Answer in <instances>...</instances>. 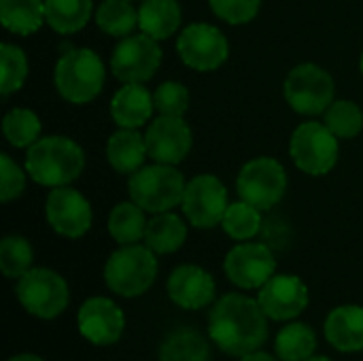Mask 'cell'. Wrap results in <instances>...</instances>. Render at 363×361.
I'll return each mask as SVG.
<instances>
[{
	"label": "cell",
	"mask_w": 363,
	"mask_h": 361,
	"mask_svg": "<svg viewBox=\"0 0 363 361\" xmlns=\"http://www.w3.org/2000/svg\"><path fill=\"white\" fill-rule=\"evenodd\" d=\"M274 351L283 361H306L317 351V334L306 323H289L277 334Z\"/></svg>",
	"instance_id": "29"
},
{
	"label": "cell",
	"mask_w": 363,
	"mask_h": 361,
	"mask_svg": "<svg viewBox=\"0 0 363 361\" xmlns=\"http://www.w3.org/2000/svg\"><path fill=\"white\" fill-rule=\"evenodd\" d=\"M259 306L274 321H291L308 306V287L296 274H274L257 296Z\"/></svg>",
	"instance_id": "17"
},
{
	"label": "cell",
	"mask_w": 363,
	"mask_h": 361,
	"mask_svg": "<svg viewBox=\"0 0 363 361\" xmlns=\"http://www.w3.org/2000/svg\"><path fill=\"white\" fill-rule=\"evenodd\" d=\"M185 187L187 181L177 166L157 162L138 168L134 174H130L128 181L130 200L153 215L181 206Z\"/></svg>",
	"instance_id": "4"
},
{
	"label": "cell",
	"mask_w": 363,
	"mask_h": 361,
	"mask_svg": "<svg viewBox=\"0 0 363 361\" xmlns=\"http://www.w3.org/2000/svg\"><path fill=\"white\" fill-rule=\"evenodd\" d=\"M323 123L338 138H355L363 130V113L353 100H334L323 113Z\"/></svg>",
	"instance_id": "34"
},
{
	"label": "cell",
	"mask_w": 363,
	"mask_h": 361,
	"mask_svg": "<svg viewBox=\"0 0 363 361\" xmlns=\"http://www.w3.org/2000/svg\"><path fill=\"white\" fill-rule=\"evenodd\" d=\"M325 338L342 353L363 351V306L345 304L334 309L325 319Z\"/></svg>",
	"instance_id": "20"
},
{
	"label": "cell",
	"mask_w": 363,
	"mask_h": 361,
	"mask_svg": "<svg viewBox=\"0 0 363 361\" xmlns=\"http://www.w3.org/2000/svg\"><path fill=\"white\" fill-rule=\"evenodd\" d=\"M160 40L145 32L119 38L111 55V70L121 83H147L162 66Z\"/></svg>",
	"instance_id": "10"
},
{
	"label": "cell",
	"mask_w": 363,
	"mask_h": 361,
	"mask_svg": "<svg viewBox=\"0 0 363 361\" xmlns=\"http://www.w3.org/2000/svg\"><path fill=\"white\" fill-rule=\"evenodd\" d=\"M157 279V260L147 245H121L104 266L106 287L121 298H136L151 289Z\"/></svg>",
	"instance_id": "5"
},
{
	"label": "cell",
	"mask_w": 363,
	"mask_h": 361,
	"mask_svg": "<svg viewBox=\"0 0 363 361\" xmlns=\"http://www.w3.org/2000/svg\"><path fill=\"white\" fill-rule=\"evenodd\" d=\"M213 13L230 26L253 21L262 9V0H208Z\"/></svg>",
	"instance_id": "36"
},
{
	"label": "cell",
	"mask_w": 363,
	"mask_h": 361,
	"mask_svg": "<svg viewBox=\"0 0 363 361\" xmlns=\"http://www.w3.org/2000/svg\"><path fill=\"white\" fill-rule=\"evenodd\" d=\"M28 79V57L21 47L13 43L0 45V91L11 96L23 87Z\"/></svg>",
	"instance_id": "33"
},
{
	"label": "cell",
	"mask_w": 363,
	"mask_h": 361,
	"mask_svg": "<svg viewBox=\"0 0 363 361\" xmlns=\"http://www.w3.org/2000/svg\"><path fill=\"white\" fill-rule=\"evenodd\" d=\"M170 300L185 311H200L215 300L217 285L208 270L196 264L177 266L166 283Z\"/></svg>",
	"instance_id": "18"
},
{
	"label": "cell",
	"mask_w": 363,
	"mask_h": 361,
	"mask_svg": "<svg viewBox=\"0 0 363 361\" xmlns=\"http://www.w3.org/2000/svg\"><path fill=\"white\" fill-rule=\"evenodd\" d=\"M145 209H140L136 202H119L113 206L108 215V234L117 245H136L145 240L147 223Z\"/></svg>",
	"instance_id": "26"
},
{
	"label": "cell",
	"mask_w": 363,
	"mask_h": 361,
	"mask_svg": "<svg viewBox=\"0 0 363 361\" xmlns=\"http://www.w3.org/2000/svg\"><path fill=\"white\" fill-rule=\"evenodd\" d=\"M2 26L19 36H30L47 23L45 0H0Z\"/></svg>",
	"instance_id": "25"
},
{
	"label": "cell",
	"mask_w": 363,
	"mask_h": 361,
	"mask_svg": "<svg viewBox=\"0 0 363 361\" xmlns=\"http://www.w3.org/2000/svg\"><path fill=\"white\" fill-rule=\"evenodd\" d=\"M223 268L236 287L259 289L274 277L277 260L266 245L242 240L225 255Z\"/></svg>",
	"instance_id": "14"
},
{
	"label": "cell",
	"mask_w": 363,
	"mask_h": 361,
	"mask_svg": "<svg viewBox=\"0 0 363 361\" xmlns=\"http://www.w3.org/2000/svg\"><path fill=\"white\" fill-rule=\"evenodd\" d=\"M130 2H134V0H130Z\"/></svg>",
	"instance_id": "42"
},
{
	"label": "cell",
	"mask_w": 363,
	"mask_h": 361,
	"mask_svg": "<svg viewBox=\"0 0 363 361\" xmlns=\"http://www.w3.org/2000/svg\"><path fill=\"white\" fill-rule=\"evenodd\" d=\"M9 361H43L38 355H32V353H21V355H15Z\"/></svg>",
	"instance_id": "39"
},
{
	"label": "cell",
	"mask_w": 363,
	"mask_h": 361,
	"mask_svg": "<svg viewBox=\"0 0 363 361\" xmlns=\"http://www.w3.org/2000/svg\"><path fill=\"white\" fill-rule=\"evenodd\" d=\"M149 157L145 134L130 128H119L115 134H111L106 143V160L111 168L119 174H134L138 168L145 166V160Z\"/></svg>",
	"instance_id": "21"
},
{
	"label": "cell",
	"mask_w": 363,
	"mask_h": 361,
	"mask_svg": "<svg viewBox=\"0 0 363 361\" xmlns=\"http://www.w3.org/2000/svg\"><path fill=\"white\" fill-rule=\"evenodd\" d=\"M19 304L38 319H55L60 317L68 302L70 289L62 274L49 268H32L21 279H17L15 287Z\"/></svg>",
	"instance_id": "8"
},
{
	"label": "cell",
	"mask_w": 363,
	"mask_h": 361,
	"mask_svg": "<svg viewBox=\"0 0 363 361\" xmlns=\"http://www.w3.org/2000/svg\"><path fill=\"white\" fill-rule=\"evenodd\" d=\"M240 361H277L272 355H268V353H262V351H253V353H249V355H245V357H240Z\"/></svg>",
	"instance_id": "38"
},
{
	"label": "cell",
	"mask_w": 363,
	"mask_h": 361,
	"mask_svg": "<svg viewBox=\"0 0 363 361\" xmlns=\"http://www.w3.org/2000/svg\"><path fill=\"white\" fill-rule=\"evenodd\" d=\"M359 68H362V74H363V53H362V60H359Z\"/></svg>",
	"instance_id": "41"
},
{
	"label": "cell",
	"mask_w": 363,
	"mask_h": 361,
	"mask_svg": "<svg viewBox=\"0 0 363 361\" xmlns=\"http://www.w3.org/2000/svg\"><path fill=\"white\" fill-rule=\"evenodd\" d=\"M306 361H332L330 357H308Z\"/></svg>",
	"instance_id": "40"
},
{
	"label": "cell",
	"mask_w": 363,
	"mask_h": 361,
	"mask_svg": "<svg viewBox=\"0 0 363 361\" xmlns=\"http://www.w3.org/2000/svg\"><path fill=\"white\" fill-rule=\"evenodd\" d=\"M94 19L104 34L125 38L138 28V9H134L130 0H102L94 13Z\"/></svg>",
	"instance_id": "27"
},
{
	"label": "cell",
	"mask_w": 363,
	"mask_h": 361,
	"mask_svg": "<svg viewBox=\"0 0 363 361\" xmlns=\"http://www.w3.org/2000/svg\"><path fill=\"white\" fill-rule=\"evenodd\" d=\"M94 13V0H45L47 26L57 34H74L83 30Z\"/></svg>",
	"instance_id": "24"
},
{
	"label": "cell",
	"mask_w": 363,
	"mask_h": 361,
	"mask_svg": "<svg viewBox=\"0 0 363 361\" xmlns=\"http://www.w3.org/2000/svg\"><path fill=\"white\" fill-rule=\"evenodd\" d=\"M34 251L32 245L19 236L9 234L0 243V270L6 279H21L34 266Z\"/></svg>",
	"instance_id": "32"
},
{
	"label": "cell",
	"mask_w": 363,
	"mask_h": 361,
	"mask_svg": "<svg viewBox=\"0 0 363 361\" xmlns=\"http://www.w3.org/2000/svg\"><path fill=\"white\" fill-rule=\"evenodd\" d=\"M77 326L85 340L98 347H108L123 336L125 317L123 311L113 300L94 296L81 304L77 315Z\"/></svg>",
	"instance_id": "16"
},
{
	"label": "cell",
	"mask_w": 363,
	"mask_h": 361,
	"mask_svg": "<svg viewBox=\"0 0 363 361\" xmlns=\"http://www.w3.org/2000/svg\"><path fill=\"white\" fill-rule=\"evenodd\" d=\"M236 191L240 200L257 206L259 211H270L287 194V172L274 157L262 155L249 160L238 172Z\"/></svg>",
	"instance_id": "9"
},
{
	"label": "cell",
	"mask_w": 363,
	"mask_h": 361,
	"mask_svg": "<svg viewBox=\"0 0 363 361\" xmlns=\"http://www.w3.org/2000/svg\"><path fill=\"white\" fill-rule=\"evenodd\" d=\"M43 132V123L38 115L30 109H11L2 119V134L6 143L15 149H28L32 147Z\"/></svg>",
	"instance_id": "30"
},
{
	"label": "cell",
	"mask_w": 363,
	"mask_h": 361,
	"mask_svg": "<svg viewBox=\"0 0 363 361\" xmlns=\"http://www.w3.org/2000/svg\"><path fill=\"white\" fill-rule=\"evenodd\" d=\"M187 240V223L172 211L157 213L149 219L145 232V245L155 255H166L179 251Z\"/></svg>",
	"instance_id": "23"
},
{
	"label": "cell",
	"mask_w": 363,
	"mask_h": 361,
	"mask_svg": "<svg viewBox=\"0 0 363 361\" xmlns=\"http://www.w3.org/2000/svg\"><path fill=\"white\" fill-rule=\"evenodd\" d=\"M23 189H26V172L9 153H0V200L11 202L19 198Z\"/></svg>",
	"instance_id": "37"
},
{
	"label": "cell",
	"mask_w": 363,
	"mask_h": 361,
	"mask_svg": "<svg viewBox=\"0 0 363 361\" xmlns=\"http://www.w3.org/2000/svg\"><path fill=\"white\" fill-rule=\"evenodd\" d=\"M177 51L185 66L198 72H211L225 64L230 55V43L217 26L196 21L181 30L177 38Z\"/></svg>",
	"instance_id": "11"
},
{
	"label": "cell",
	"mask_w": 363,
	"mask_h": 361,
	"mask_svg": "<svg viewBox=\"0 0 363 361\" xmlns=\"http://www.w3.org/2000/svg\"><path fill=\"white\" fill-rule=\"evenodd\" d=\"M45 217L51 230L64 238L85 236L94 221L89 200L70 185L49 189L45 200Z\"/></svg>",
	"instance_id": "13"
},
{
	"label": "cell",
	"mask_w": 363,
	"mask_h": 361,
	"mask_svg": "<svg viewBox=\"0 0 363 361\" xmlns=\"http://www.w3.org/2000/svg\"><path fill=\"white\" fill-rule=\"evenodd\" d=\"M183 11L177 0H143L138 6V30L155 40L170 38L181 28Z\"/></svg>",
	"instance_id": "22"
},
{
	"label": "cell",
	"mask_w": 363,
	"mask_h": 361,
	"mask_svg": "<svg viewBox=\"0 0 363 361\" xmlns=\"http://www.w3.org/2000/svg\"><path fill=\"white\" fill-rule=\"evenodd\" d=\"M334 91L336 85L332 74L313 62L294 66L283 83V96L287 104L296 113L308 117L323 115L334 102Z\"/></svg>",
	"instance_id": "6"
},
{
	"label": "cell",
	"mask_w": 363,
	"mask_h": 361,
	"mask_svg": "<svg viewBox=\"0 0 363 361\" xmlns=\"http://www.w3.org/2000/svg\"><path fill=\"white\" fill-rule=\"evenodd\" d=\"M228 206V189L215 174H198L187 181L181 211L194 228L211 230L219 226Z\"/></svg>",
	"instance_id": "12"
},
{
	"label": "cell",
	"mask_w": 363,
	"mask_h": 361,
	"mask_svg": "<svg viewBox=\"0 0 363 361\" xmlns=\"http://www.w3.org/2000/svg\"><path fill=\"white\" fill-rule=\"evenodd\" d=\"M153 102L160 115L183 117L189 109V89L179 81H164L155 87Z\"/></svg>",
	"instance_id": "35"
},
{
	"label": "cell",
	"mask_w": 363,
	"mask_h": 361,
	"mask_svg": "<svg viewBox=\"0 0 363 361\" xmlns=\"http://www.w3.org/2000/svg\"><path fill=\"white\" fill-rule=\"evenodd\" d=\"M221 228L234 240H251L262 230V211L245 200L232 202L223 215Z\"/></svg>",
	"instance_id": "31"
},
{
	"label": "cell",
	"mask_w": 363,
	"mask_h": 361,
	"mask_svg": "<svg viewBox=\"0 0 363 361\" xmlns=\"http://www.w3.org/2000/svg\"><path fill=\"white\" fill-rule=\"evenodd\" d=\"M208 336L223 353L245 357L266 343L268 315L257 300L228 294L217 300L208 315Z\"/></svg>",
	"instance_id": "1"
},
{
	"label": "cell",
	"mask_w": 363,
	"mask_h": 361,
	"mask_svg": "<svg viewBox=\"0 0 363 361\" xmlns=\"http://www.w3.org/2000/svg\"><path fill=\"white\" fill-rule=\"evenodd\" d=\"M160 361H211V345L198 330L181 328L162 343Z\"/></svg>",
	"instance_id": "28"
},
{
	"label": "cell",
	"mask_w": 363,
	"mask_h": 361,
	"mask_svg": "<svg viewBox=\"0 0 363 361\" xmlns=\"http://www.w3.org/2000/svg\"><path fill=\"white\" fill-rule=\"evenodd\" d=\"M145 140H147L149 157L153 162L177 166L189 155L194 145V134L183 117L160 115L149 123L145 132Z\"/></svg>",
	"instance_id": "15"
},
{
	"label": "cell",
	"mask_w": 363,
	"mask_h": 361,
	"mask_svg": "<svg viewBox=\"0 0 363 361\" xmlns=\"http://www.w3.org/2000/svg\"><path fill=\"white\" fill-rule=\"evenodd\" d=\"M155 111L153 94L145 87V83H123L111 100V117L117 128L138 130Z\"/></svg>",
	"instance_id": "19"
},
{
	"label": "cell",
	"mask_w": 363,
	"mask_h": 361,
	"mask_svg": "<svg viewBox=\"0 0 363 361\" xmlns=\"http://www.w3.org/2000/svg\"><path fill=\"white\" fill-rule=\"evenodd\" d=\"M104 79L106 70L102 57L87 47L62 53L53 70L55 89L70 104H87L96 100L104 87Z\"/></svg>",
	"instance_id": "3"
},
{
	"label": "cell",
	"mask_w": 363,
	"mask_h": 361,
	"mask_svg": "<svg viewBox=\"0 0 363 361\" xmlns=\"http://www.w3.org/2000/svg\"><path fill=\"white\" fill-rule=\"evenodd\" d=\"M289 155L302 172L325 177L338 164V136L321 121H304L289 138Z\"/></svg>",
	"instance_id": "7"
},
{
	"label": "cell",
	"mask_w": 363,
	"mask_h": 361,
	"mask_svg": "<svg viewBox=\"0 0 363 361\" xmlns=\"http://www.w3.org/2000/svg\"><path fill=\"white\" fill-rule=\"evenodd\" d=\"M26 172L43 187H64L77 181L85 168V151L68 136H40L26 149Z\"/></svg>",
	"instance_id": "2"
}]
</instances>
